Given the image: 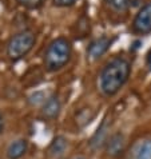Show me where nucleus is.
I'll list each match as a JSON object with an SVG mask.
<instances>
[{"label":"nucleus","instance_id":"obj_11","mask_svg":"<svg viewBox=\"0 0 151 159\" xmlns=\"http://www.w3.org/2000/svg\"><path fill=\"white\" fill-rule=\"evenodd\" d=\"M134 159H151V139H144L138 144Z\"/></svg>","mask_w":151,"mask_h":159},{"label":"nucleus","instance_id":"obj_1","mask_svg":"<svg viewBox=\"0 0 151 159\" xmlns=\"http://www.w3.org/2000/svg\"><path fill=\"white\" fill-rule=\"evenodd\" d=\"M131 74V64L123 56H115L103 66L98 84L104 96H114L123 88Z\"/></svg>","mask_w":151,"mask_h":159},{"label":"nucleus","instance_id":"obj_14","mask_svg":"<svg viewBox=\"0 0 151 159\" xmlns=\"http://www.w3.org/2000/svg\"><path fill=\"white\" fill-rule=\"evenodd\" d=\"M20 6H23L28 10H35V8H39L43 4L44 0H16Z\"/></svg>","mask_w":151,"mask_h":159},{"label":"nucleus","instance_id":"obj_3","mask_svg":"<svg viewBox=\"0 0 151 159\" xmlns=\"http://www.w3.org/2000/svg\"><path fill=\"white\" fill-rule=\"evenodd\" d=\"M35 42H36V35L30 30H24L12 35L6 47L7 56L14 61L24 58L34 48Z\"/></svg>","mask_w":151,"mask_h":159},{"label":"nucleus","instance_id":"obj_15","mask_svg":"<svg viewBox=\"0 0 151 159\" xmlns=\"http://www.w3.org/2000/svg\"><path fill=\"white\" fill-rule=\"evenodd\" d=\"M78 0H52L54 6H56V7H71Z\"/></svg>","mask_w":151,"mask_h":159},{"label":"nucleus","instance_id":"obj_4","mask_svg":"<svg viewBox=\"0 0 151 159\" xmlns=\"http://www.w3.org/2000/svg\"><path fill=\"white\" fill-rule=\"evenodd\" d=\"M132 32L138 35H147L151 32V2L146 3L135 15L132 20Z\"/></svg>","mask_w":151,"mask_h":159},{"label":"nucleus","instance_id":"obj_16","mask_svg":"<svg viewBox=\"0 0 151 159\" xmlns=\"http://www.w3.org/2000/svg\"><path fill=\"white\" fill-rule=\"evenodd\" d=\"M146 66H147V67H149V70L151 71V48L149 50L147 55H146Z\"/></svg>","mask_w":151,"mask_h":159},{"label":"nucleus","instance_id":"obj_12","mask_svg":"<svg viewBox=\"0 0 151 159\" xmlns=\"http://www.w3.org/2000/svg\"><path fill=\"white\" fill-rule=\"evenodd\" d=\"M103 2L115 12H124L130 6V0H103Z\"/></svg>","mask_w":151,"mask_h":159},{"label":"nucleus","instance_id":"obj_5","mask_svg":"<svg viewBox=\"0 0 151 159\" xmlns=\"http://www.w3.org/2000/svg\"><path fill=\"white\" fill-rule=\"evenodd\" d=\"M114 42H115V38H110V36H100L94 39L92 42H90L87 47V59L98 60L99 58H102L111 48Z\"/></svg>","mask_w":151,"mask_h":159},{"label":"nucleus","instance_id":"obj_17","mask_svg":"<svg viewBox=\"0 0 151 159\" xmlns=\"http://www.w3.org/2000/svg\"><path fill=\"white\" fill-rule=\"evenodd\" d=\"M4 131V119H3V115L0 114V134Z\"/></svg>","mask_w":151,"mask_h":159},{"label":"nucleus","instance_id":"obj_6","mask_svg":"<svg viewBox=\"0 0 151 159\" xmlns=\"http://www.w3.org/2000/svg\"><path fill=\"white\" fill-rule=\"evenodd\" d=\"M110 127H111V122L108 120V118H104L102 123L99 125V127L96 129V131L94 132L92 138L90 140V147L92 150H98L100 147L106 146L108 140V134H110Z\"/></svg>","mask_w":151,"mask_h":159},{"label":"nucleus","instance_id":"obj_8","mask_svg":"<svg viewBox=\"0 0 151 159\" xmlns=\"http://www.w3.org/2000/svg\"><path fill=\"white\" fill-rule=\"evenodd\" d=\"M60 110H62L60 98L56 94L50 95L42 106V116L44 119H50V120H52V119L57 118Z\"/></svg>","mask_w":151,"mask_h":159},{"label":"nucleus","instance_id":"obj_9","mask_svg":"<svg viewBox=\"0 0 151 159\" xmlns=\"http://www.w3.org/2000/svg\"><path fill=\"white\" fill-rule=\"evenodd\" d=\"M28 150V143L25 139L14 140L7 148V158L8 159H20L25 155Z\"/></svg>","mask_w":151,"mask_h":159},{"label":"nucleus","instance_id":"obj_18","mask_svg":"<svg viewBox=\"0 0 151 159\" xmlns=\"http://www.w3.org/2000/svg\"><path fill=\"white\" fill-rule=\"evenodd\" d=\"M79 159H83V158H79Z\"/></svg>","mask_w":151,"mask_h":159},{"label":"nucleus","instance_id":"obj_2","mask_svg":"<svg viewBox=\"0 0 151 159\" xmlns=\"http://www.w3.org/2000/svg\"><path fill=\"white\" fill-rule=\"evenodd\" d=\"M72 55V44L67 38H56L44 51V67L48 72L59 71L70 61Z\"/></svg>","mask_w":151,"mask_h":159},{"label":"nucleus","instance_id":"obj_7","mask_svg":"<svg viewBox=\"0 0 151 159\" xmlns=\"http://www.w3.org/2000/svg\"><path fill=\"white\" fill-rule=\"evenodd\" d=\"M104 148H106V152H107L108 157H111V158L121 157L124 152V148H126V139H124V135L122 132H115V134H112L108 138Z\"/></svg>","mask_w":151,"mask_h":159},{"label":"nucleus","instance_id":"obj_13","mask_svg":"<svg viewBox=\"0 0 151 159\" xmlns=\"http://www.w3.org/2000/svg\"><path fill=\"white\" fill-rule=\"evenodd\" d=\"M47 98L48 96H46V92L44 91H35L28 96V103L31 106H39V104L43 106V103L46 102Z\"/></svg>","mask_w":151,"mask_h":159},{"label":"nucleus","instance_id":"obj_10","mask_svg":"<svg viewBox=\"0 0 151 159\" xmlns=\"http://www.w3.org/2000/svg\"><path fill=\"white\" fill-rule=\"evenodd\" d=\"M68 146V140L62 135H57L52 139V142L50 143V147H48V152H50L51 157H60L62 154L66 151Z\"/></svg>","mask_w":151,"mask_h":159}]
</instances>
